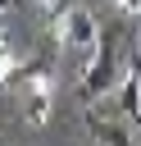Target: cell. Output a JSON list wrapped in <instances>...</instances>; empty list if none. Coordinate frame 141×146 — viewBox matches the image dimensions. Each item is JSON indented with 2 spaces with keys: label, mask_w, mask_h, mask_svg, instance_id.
Segmentation results:
<instances>
[{
  "label": "cell",
  "mask_w": 141,
  "mask_h": 146,
  "mask_svg": "<svg viewBox=\"0 0 141 146\" xmlns=\"http://www.w3.org/2000/svg\"><path fill=\"white\" fill-rule=\"evenodd\" d=\"M123 73H118V64H114V36H105V41H96V50H91V68H86V91H109L114 82H118Z\"/></svg>",
  "instance_id": "7a4b0ae2"
},
{
  "label": "cell",
  "mask_w": 141,
  "mask_h": 146,
  "mask_svg": "<svg viewBox=\"0 0 141 146\" xmlns=\"http://www.w3.org/2000/svg\"><path fill=\"white\" fill-rule=\"evenodd\" d=\"M0 9H5V0H0Z\"/></svg>",
  "instance_id": "5b68a950"
},
{
  "label": "cell",
  "mask_w": 141,
  "mask_h": 146,
  "mask_svg": "<svg viewBox=\"0 0 141 146\" xmlns=\"http://www.w3.org/2000/svg\"><path fill=\"white\" fill-rule=\"evenodd\" d=\"M86 128H91V137H96L100 146H136V141H132V132H127L123 123H109V119H96V114H91V119H86Z\"/></svg>",
  "instance_id": "277c9868"
},
{
  "label": "cell",
  "mask_w": 141,
  "mask_h": 146,
  "mask_svg": "<svg viewBox=\"0 0 141 146\" xmlns=\"http://www.w3.org/2000/svg\"><path fill=\"white\" fill-rule=\"evenodd\" d=\"M23 87H27V123L32 128H41L45 119H50V105H55V82L45 78V73H27L23 78Z\"/></svg>",
  "instance_id": "3957f363"
},
{
  "label": "cell",
  "mask_w": 141,
  "mask_h": 146,
  "mask_svg": "<svg viewBox=\"0 0 141 146\" xmlns=\"http://www.w3.org/2000/svg\"><path fill=\"white\" fill-rule=\"evenodd\" d=\"M45 14H50V32L64 50H96V14L82 9V5H59V0H45Z\"/></svg>",
  "instance_id": "6da1fadb"
}]
</instances>
